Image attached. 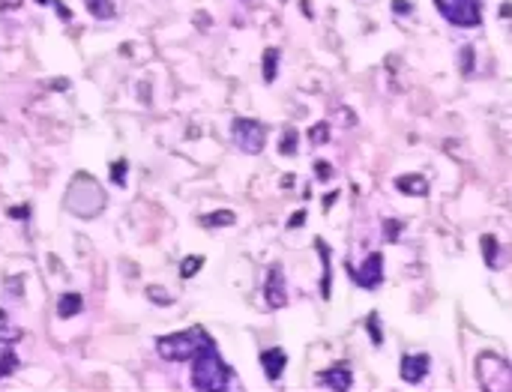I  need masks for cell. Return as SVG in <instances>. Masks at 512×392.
I'll use <instances>...</instances> for the list:
<instances>
[{"mask_svg":"<svg viewBox=\"0 0 512 392\" xmlns=\"http://www.w3.org/2000/svg\"><path fill=\"white\" fill-rule=\"evenodd\" d=\"M264 299H267V308H282V306H288V288H285V273H282V267H279V264H273V267L267 269Z\"/></svg>","mask_w":512,"mask_h":392,"instance_id":"8","label":"cell"},{"mask_svg":"<svg viewBox=\"0 0 512 392\" xmlns=\"http://www.w3.org/2000/svg\"><path fill=\"white\" fill-rule=\"evenodd\" d=\"M428 368H431V356L428 354H408V356H401V366H398V375H401V380L405 384H423L426 380V375H428Z\"/></svg>","mask_w":512,"mask_h":392,"instance_id":"9","label":"cell"},{"mask_svg":"<svg viewBox=\"0 0 512 392\" xmlns=\"http://www.w3.org/2000/svg\"><path fill=\"white\" fill-rule=\"evenodd\" d=\"M54 6H57V13H60V18H63V22H72V13H69V6H63L60 0H57Z\"/></svg>","mask_w":512,"mask_h":392,"instance_id":"35","label":"cell"},{"mask_svg":"<svg viewBox=\"0 0 512 392\" xmlns=\"http://www.w3.org/2000/svg\"><path fill=\"white\" fill-rule=\"evenodd\" d=\"M309 141H312L315 147L327 144V141H329V123H315L312 129H309Z\"/></svg>","mask_w":512,"mask_h":392,"instance_id":"23","label":"cell"},{"mask_svg":"<svg viewBox=\"0 0 512 392\" xmlns=\"http://www.w3.org/2000/svg\"><path fill=\"white\" fill-rule=\"evenodd\" d=\"M315 249L320 255V299H329V294H333V267H329V249L324 240H315Z\"/></svg>","mask_w":512,"mask_h":392,"instance_id":"13","label":"cell"},{"mask_svg":"<svg viewBox=\"0 0 512 392\" xmlns=\"http://www.w3.org/2000/svg\"><path fill=\"white\" fill-rule=\"evenodd\" d=\"M336 201H339V192H327L324 198H320V204H324V210H329V207L336 204Z\"/></svg>","mask_w":512,"mask_h":392,"instance_id":"33","label":"cell"},{"mask_svg":"<svg viewBox=\"0 0 512 392\" xmlns=\"http://www.w3.org/2000/svg\"><path fill=\"white\" fill-rule=\"evenodd\" d=\"M437 13L456 27H479L483 24V3L479 0H435Z\"/></svg>","mask_w":512,"mask_h":392,"instance_id":"6","label":"cell"},{"mask_svg":"<svg viewBox=\"0 0 512 392\" xmlns=\"http://www.w3.org/2000/svg\"><path fill=\"white\" fill-rule=\"evenodd\" d=\"M22 6V0H0V13H6V9H18Z\"/></svg>","mask_w":512,"mask_h":392,"instance_id":"36","label":"cell"},{"mask_svg":"<svg viewBox=\"0 0 512 392\" xmlns=\"http://www.w3.org/2000/svg\"><path fill=\"white\" fill-rule=\"evenodd\" d=\"M285 366H288V354H285L282 347H270V350H264V354H261V368H264L267 380H273V384L282 377Z\"/></svg>","mask_w":512,"mask_h":392,"instance_id":"11","label":"cell"},{"mask_svg":"<svg viewBox=\"0 0 512 392\" xmlns=\"http://www.w3.org/2000/svg\"><path fill=\"white\" fill-rule=\"evenodd\" d=\"M396 189L401 195H410V198H426L428 180L423 174H401V177H396Z\"/></svg>","mask_w":512,"mask_h":392,"instance_id":"12","label":"cell"},{"mask_svg":"<svg viewBox=\"0 0 512 392\" xmlns=\"http://www.w3.org/2000/svg\"><path fill=\"white\" fill-rule=\"evenodd\" d=\"M126 171H129L126 159H117V162L111 165V180H114V186H126Z\"/></svg>","mask_w":512,"mask_h":392,"instance_id":"26","label":"cell"},{"mask_svg":"<svg viewBox=\"0 0 512 392\" xmlns=\"http://www.w3.org/2000/svg\"><path fill=\"white\" fill-rule=\"evenodd\" d=\"M318 386H327V389H336V392H345L354 386V375H350V368L345 363H339L333 368L320 371L318 375Z\"/></svg>","mask_w":512,"mask_h":392,"instance_id":"10","label":"cell"},{"mask_svg":"<svg viewBox=\"0 0 512 392\" xmlns=\"http://www.w3.org/2000/svg\"><path fill=\"white\" fill-rule=\"evenodd\" d=\"M366 329H369V338H371V345H384V333H380V317H378V311H371V315L366 317Z\"/></svg>","mask_w":512,"mask_h":392,"instance_id":"21","label":"cell"},{"mask_svg":"<svg viewBox=\"0 0 512 392\" xmlns=\"http://www.w3.org/2000/svg\"><path fill=\"white\" fill-rule=\"evenodd\" d=\"M204 267V255H189L183 264H180V279H192V276H198V269Z\"/></svg>","mask_w":512,"mask_h":392,"instance_id":"20","label":"cell"},{"mask_svg":"<svg viewBox=\"0 0 512 392\" xmlns=\"http://www.w3.org/2000/svg\"><path fill=\"white\" fill-rule=\"evenodd\" d=\"M303 222H306V210H297V213L288 219V228H300Z\"/></svg>","mask_w":512,"mask_h":392,"instance_id":"31","label":"cell"},{"mask_svg":"<svg viewBox=\"0 0 512 392\" xmlns=\"http://www.w3.org/2000/svg\"><path fill=\"white\" fill-rule=\"evenodd\" d=\"M147 297L153 299L156 306H171V303H174V297H171L165 288H159V285H150V288H147Z\"/></svg>","mask_w":512,"mask_h":392,"instance_id":"24","label":"cell"},{"mask_svg":"<svg viewBox=\"0 0 512 392\" xmlns=\"http://www.w3.org/2000/svg\"><path fill=\"white\" fill-rule=\"evenodd\" d=\"M15 368H18V356L13 354V347H6L3 354H0V380L9 377Z\"/></svg>","mask_w":512,"mask_h":392,"instance_id":"22","label":"cell"},{"mask_svg":"<svg viewBox=\"0 0 512 392\" xmlns=\"http://www.w3.org/2000/svg\"><path fill=\"white\" fill-rule=\"evenodd\" d=\"M474 63H476L474 48L465 45V48H461V75H474Z\"/></svg>","mask_w":512,"mask_h":392,"instance_id":"25","label":"cell"},{"mask_svg":"<svg viewBox=\"0 0 512 392\" xmlns=\"http://www.w3.org/2000/svg\"><path fill=\"white\" fill-rule=\"evenodd\" d=\"M315 174H318L320 180H329V177H333V165L324 162V159H318V162H315Z\"/></svg>","mask_w":512,"mask_h":392,"instance_id":"28","label":"cell"},{"mask_svg":"<svg viewBox=\"0 0 512 392\" xmlns=\"http://www.w3.org/2000/svg\"><path fill=\"white\" fill-rule=\"evenodd\" d=\"M18 338H22V329L0 327V341H9V345H13V341H18Z\"/></svg>","mask_w":512,"mask_h":392,"instance_id":"29","label":"cell"},{"mask_svg":"<svg viewBox=\"0 0 512 392\" xmlns=\"http://www.w3.org/2000/svg\"><path fill=\"white\" fill-rule=\"evenodd\" d=\"M500 15H504V18H512V6L504 3V6H500Z\"/></svg>","mask_w":512,"mask_h":392,"instance_id":"38","label":"cell"},{"mask_svg":"<svg viewBox=\"0 0 512 392\" xmlns=\"http://www.w3.org/2000/svg\"><path fill=\"white\" fill-rule=\"evenodd\" d=\"M195 24H198V27H207V15L198 13V15H195Z\"/></svg>","mask_w":512,"mask_h":392,"instance_id":"37","label":"cell"},{"mask_svg":"<svg viewBox=\"0 0 512 392\" xmlns=\"http://www.w3.org/2000/svg\"><path fill=\"white\" fill-rule=\"evenodd\" d=\"M213 345H216V341H213V336H210L204 327H189V329H183V333L159 336L156 338L159 356L168 359V363H186V359H192L198 354V350L213 347Z\"/></svg>","mask_w":512,"mask_h":392,"instance_id":"2","label":"cell"},{"mask_svg":"<svg viewBox=\"0 0 512 392\" xmlns=\"http://www.w3.org/2000/svg\"><path fill=\"white\" fill-rule=\"evenodd\" d=\"M36 3H48V0H36Z\"/></svg>","mask_w":512,"mask_h":392,"instance_id":"41","label":"cell"},{"mask_svg":"<svg viewBox=\"0 0 512 392\" xmlns=\"http://www.w3.org/2000/svg\"><path fill=\"white\" fill-rule=\"evenodd\" d=\"M63 207H66L72 216L93 219V216L102 213V207H105V192H102V186H99L90 174H75L72 183H69V189H66Z\"/></svg>","mask_w":512,"mask_h":392,"instance_id":"3","label":"cell"},{"mask_svg":"<svg viewBox=\"0 0 512 392\" xmlns=\"http://www.w3.org/2000/svg\"><path fill=\"white\" fill-rule=\"evenodd\" d=\"M393 13H398V15H408V13H414V6H410L408 0H393Z\"/></svg>","mask_w":512,"mask_h":392,"instance_id":"30","label":"cell"},{"mask_svg":"<svg viewBox=\"0 0 512 392\" xmlns=\"http://www.w3.org/2000/svg\"><path fill=\"white\" fill-rule=\"evenodd\" d=\"M476 377L483 389L488 392H504L512 386V366L497 354H479L476 359Z\"/></svg>","mask_w":512,"mask_h":392,"instance_id":"4","label":"cell"},{"mask_svg":"<svg viewBox=\"0 0 512 392\" xmlns=\"http://www.w3.org/2000/svg\"><path fill=\"white\" fill-rule=\"evenodd\" d=\"M231 138H234V144L243 150V153H249V156L264 153V147H267L264 123L249 120V117H234V120H231Z\"/></svg>","mask_w":512,"mask_h":392,"instance_id":"5","label":"cell"},{"mask_svg":"<svg viewBox=\"0 0 512 392\" xmlns=\"http://www.w3.org/2000/svg\"><path fill=\"white\" fill-rule=\"evenodd\" d=\"M297 141H300L297 129L294 126H285L282 138H279V153H282V156H294L297 153Z\"/></svg>","mask_w":512,"mask_h":392,"instance_id":"19","label":"cell"},{"mask_svg":"<svg viewBox=\"0 0 512 392\" xmlns=\"http://www.w3.org/2000/svg\"><path fill=\"white\" fill-rule=\"evenodd\" d=\"M82 308H84V297L82 294H63L57 299V315L60 317H75V315H82Z\"/></svg>","mask_w":512,"mask_h":392,"instance_id":"14","label":"cell"},{"mask_svg":"<svg viewBox=\"0 0 512 392\" xmlns=\"http://www.w3.org/2000/svg\"><path fill=\"white\" fill-rule=\"evenodd\" d=\"M290 183H294V174H285V177H282V186L290 189Z\"/></svg>","mask_w":512,"mask_h":392,"instance_id":"39","label":"cell"},{"mask_svg":"<svg viewBox=\"0 0 512 392\" xmlns=\"http://www.w3.org/2000/svg\"><path fill=\"white\" fill-rule=\"evenodd\" d=\"M9 294L22 297V279H9Z\"/></svg>","mask_w":512,"mask_h":392,"instance_id":"34","label":"cell"},{"mask_svg":"<svg viewBox=\"0 0 512 392\" xmlns=\"http://www.w3.org/2000/svg\"><path fill=\"white\" fill-rule=\"evenodd\" d=\"M192 363V371H189V377H192V386L195 389H204V392H210V389H231V384H234V368L231 366H225L222 363V356H219V350H216V345L213 347H204V350H198V354L189 359Z\"/></svg>","mask_w":512,"mask_h":392,"instance_id":"1","label":"cell"},{"mask_svg":"<svg viewBox=\"0 0 512 392\" xmlns=\"http://www.w3.org/2000/svg\"><path fill=\"white\" fill-rule=\"evenodd\" d=\"M348 276L354 279V285H359L363 290L380 288V281H384V255H380V252H371V255L363 260V267L348 264Z\"/></svg>","mask_w":512,"mask_h":392,"instance_id":"7","label":"cell"},{"mask_svg":"<svg viewBox=\"0 0 512 392\" xmlns=\"http://www.w3.org/2000/svg\"><path fill=\"white\" fill-rule=\"evenodd\" d=\"M401 228H405V225H401L398 219H387V222H384V237L389 240V243H396V240H398V230H401Z\"/></svg>","mask_w":512,"mask_h":392,"instance_id":"27","label":"cell"},{"mask_svg":"<svg viewBox=\"0 0 512 392\" xmlns=\"http://www.w3.org/2000/svg\"><path fill=\"white\" fill-rule=\"evenodd\" d=\"M479 246H483V258H486V267L488 269H497L500 267V246H497V240L491 237V234H483V240H479Z\"/></svg>","mask_w":512,"mask_h":392,"instance_id":"15","label":"cell"},{"mask_svg":"<svg viewBox=\"0 0 512 392\" xmlns=\"http://www.w3.org/2000/svg\"><path fill=\"white\" fill-rule=\"evenodd\" d=\"M9 216H13V219H27L30 207H13V210H9Z\"/></svg>","mask_w":512,"mask_h":392,"instance_id":"32","label":"cell"},{"mask_svg":"<svg viewBox=\"0 0 512 392\" xmlns=\"http://www.w3.org/2000/svg\"><path fill=\"white\" fill-rule=\"evenodd\" d=\"M279 75V48H267L264 52V81L273 84Z\"/></svg>","mask_w":512,"mask_h":392,"instance_id":"18","label":"cell"},{"mask_svg":"<svg viewBox=\"0 0 512 392\" xmlns=\"http://www.w3.org/2000/svg\"><path fill=\"white\" fill-rule=\"evenodd\" d=\"M0 327H6V311L0 308Z\"/></svg>","mask_w":512,"mask_h":392,"instance_id":"40","label":"cell"},{"mask_svg":"<svg viewBox=\"0 0 512 392\" xmlns=\"http://www.w3.org/2000/svg\"><path fill=\"white\" fill-rule=\"evenodd\" d=\"M198 222L204 228H225V225H234L237 216H234V210H216V213H210V216H201Z\"/></svg>","mask_w":512,"mask_h":392,"instance_id":"17","label":"cell"},{"mask_svg":"<svg viewBox=\"0 0 512 392\" xmlns=\"http://www.w3.org/2000/svg\"><path fill=\"white\" fill-rule=\"evenodd\" d=\"M84 6H87L90 15L99 18V22H108V18L117 15V9H114L111 0H84Z\"/></svg>","mask_w":512,"mask_h":392,"instance_id":"16","label":"cell"}]
</instances>
